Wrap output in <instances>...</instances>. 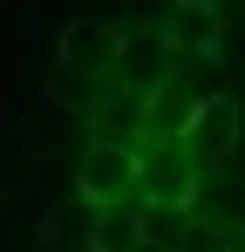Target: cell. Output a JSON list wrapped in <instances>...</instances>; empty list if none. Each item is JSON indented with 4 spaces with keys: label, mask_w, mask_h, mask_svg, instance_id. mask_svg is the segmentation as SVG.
I'll return each mask as SVG.
<instances>
[{
    "label": "cell",
    "mask_w": 245,
    "mask_h": 252,
    "mask_svg": "<svg viewBox=\"0 0 245 252\" xmlns=\"http://www.w3.org/2000/svg\"><path fill=\"white\" fill-rule=\"evenodd\" d=\"M204 102H211V82L198 75V62H177V68L143 95V136H136V150H143V143H184V129L198 123Z\"/></svg>",
    "instance_id": "obj_1"
},
{
    "label": "cell",
    "mask_w": 245,
    "mask_h": 252,
    "mask_svg": "<svg viewBox=\"0 0 245 252\" xmlns=\"http://www.w3.org/2000/svg\"><path fill=\"white\" fill-rule=\"evenodd\" d=\"M75 191H89L95 205H116L129 191H143V150L116 143V136H89V150L75 157Z\"/></svg>",
    "instance_id": "obj_2"
},
{
    "label": "cell",
    "mask_w": 245,
    "mask_h": 252,
    "mask_svg": "<svg viewBox=\"0 0 245 252\" xmlns=\"http://www.w3.org/2000/svg\"><path fill=\"white\" fill-rule=\"evenodd\" d=\"M177 62H184V55L163 41V28H157V34H143V28H136V34H122V48H116V75H109V82H116L122 95H150V89H157Z\"/></svg>",
    "instance_id": "obj_3"
},
{
    "label": "cell",
    "mask_w": 245,
    "mask_h": 252,
    "mask_svg": "<svg viewBox=\"0 0 245 252\" xmlns=\"http://www.w3.org/2000/svg\"><path fill=\"white\" fill-rule=\"evenodd\" d=\"M239 136H245V109L232 102V95H211V102L198 109V123L184 129V150H191L204 170H218L232 150H239Z\"/></svg>",
    "instance_id": "obj_4"
},
{
    "label": "cell",
    "mask_w": 245,
    "mask_h": 252,
    "mask_svg": "<svg viewBox=\"0 0 245 252\" xmlns=\"http://www.w3.org/2000/svg\"><path fill=\"white\" fill-rule=\"evenodd\" d=\"M163 41L177 48L184 62H218V41H225V7L170 0V14H163Z\"/></svg>",
    "instance_id": "obj_5"
},
{
    "label": "cell",
    "mask_w": 245,
    "mask_h": 252,
    "mask_svg": "<svg viewBox=\"0 0 245 252\" xmlns=\"http://www.w3.org/2000/svg\"><path fill=\"white\" fill-rule=\"evenodd\" d=\"M116 48H122L116 28H102V21H68V34H61V68L109 82V75H116Z\"/></svg>",
    "instance_id": "obj_6"
},
{
    "label": "cell",
    "mask_w": 245,
    "mask_h": 252,
    "mask_svg": "<svg viewBox=\"0 0 245 252\" xmlns=\"http://www.w3.org/2000/svg\"><path fill=\"white\" fill-rule=\"evenodd\" d=\"M211 252H245V225H239V232H218V246H211Z\"/></svg>",
    "instance_id": "obj_7"
},
{
    "label": "cell",
    "mask_w": 245,
    "mask_h": 252,
    "mask_svg": "<svg viewBox=\"0 0 245 252\" xmlns=\"http://www.w3.org/2000/svg\"><path fill=\"white\" fill-rule=\"evenodd\" d=\"M136 252H177V246H157V239H143V246H136Z\"/></svg>",
    "instance_id": "obj_8"
}]
</instances>
